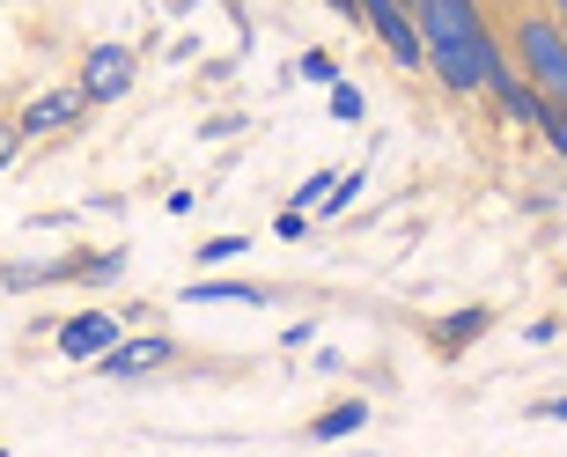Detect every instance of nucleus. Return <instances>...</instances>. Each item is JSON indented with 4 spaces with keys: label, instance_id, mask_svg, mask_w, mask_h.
<instances>
[{
    "label": "nucleus",
    "instance_id": "nucleus-1",
    "mask_svg": "<svg viewBox=\"0 0 567 457\" xmlns=\"http://www.w3.org/2000/svg\"><path fill=\"white\" fill-rule=\"evenodd\" d=\"M421 38H427V67L442 74L450 97H494V82L508 74V52L486 30L480 0H421Z\"/></svg>",
    "mask_w": 567,
    "mask_h": 457
},
{
    "label": "nucleus",
    "instance_id": "nucleus-2",
    "mask_svg": "<svg viewBox=\"0 0 567 457\" xmlns=\"http://www.w3.org/2000/svg\"><path fill=\"white\" fill-rule=\"evenodd\" d=\"M508 52H516V67L546 89L553 104H567V22L553 16V8H546V16H524V22H516Z\"/></svg>",
    "mask_w": 567,
    "mask_h": 457
},
{
    "label": "nucleus",
    "instance_id": "nucleus-3",
    "mask_svg": "<svg viewBox=\"0 0 567 457\" xmlns=\"http://www.w3.org/2000/svg\"><path fill=\"white\" fill-rule=\"evenodd\" d=\"M82 89H89V104H126L133 44H89V52H82Z\"/></svg>",
    "mask_w": 567,
    "mask_h": 457
},
{
    "label": "nucleus",
    "instance_id": "nucleus-4",
    "mask_svg": "<svg viewBox=\"0 0 567 457\" xmlns=\"http://www.w3.org/2000/svg\"><path fill=\"white\" fill-rule=\"evenodd\" d=\"M118 339H126V325H118L111 311H82V317H66V325H60V354H66V362H104Z\"/></svg>",
    "mask_w": 567,
    "mask_h": 457
},
{
    "label": "nucleus",
    "instance_id": "nucleus-5",
    "mask_svg": "<svg viewBox=\"0 0 567 457\" xmlns=\"http://www.w3.org/2000/svg\"><path fill=\"white\" fill-rule=\"evenodd\" d=\"M177 362V339H163V333H141V339H118V347L96 362L104 376H147V369H169Z\"/></svg>",
    "mask_w": 567,
    "mask_h": 457
},
{
    "label": "nucleus",
    "instance_id": "nucleus-6",
    "mask_svg": "<svg viewBox=\"0 0 567 457\" xmlns=\"http://www.w3.org/2000/svg\"><path fill=\"white\" fill-rule=\"evenodd\" d=\"M82 104H89V89H82V82H74V89H52V97H38V104L22 111L16 133H22V141H30V133H60V125L82 119Z\"/></svg>",
    "mask_w": 567,
    "mask_h": 457
},
{
    "label": "nucleus",
    "instance_id": "nucleus-7",
    "mask_svg": "<svg viewBox=\"0 0 567 457\" xmlns=\"http://www.w3.org/2000/svg\"><path fill=\"white\" fill-rule=\"evenodd\" d=\"M486 325H494V311H486V303H472V311H450V317L435 325V354H464L472 339L486 333Z\"/></svg>",
    "mask_w": 567,
    "mask_h": 457
},
{
    "label": "nucleus",
    "instance_id": "nucleus-8",
    "mask_svg": "<svg viewBox=\"0 0 567 457\" xmlns=\"http://www.w3.org/2000/svg\"><path fill=\"white\" fill-rule=\"evenodd\" d=\"M361 428H369V398H347V406L310 420V443H347V436H361Z\"/></svg>",
    "mask_w": 567,
    "mask_h": 457
},
{
    "label": "nucleus",
    "instance_id": "nucleus-9",
    "mask_svg": "<svg viewBox=\"0 0 567 457\" xmlns=\"http://www.w3.org/2000/svg\"><path fill=\"white\" fill-rule=\"evenodd\" d=\"M185 303H244V311H258L266 288H251V281H192Z\"/></svg>",
    "mask_w": 567,
    "mask_h": 457
},
{
    "label": "nucleus",
    "instance_id": "nucleus-10",
    "mask_svg": "<svg viewBox=\"0 0 567 457\" xmlns=\"http://www.w3.org/2000/svg\"><path fill=\"white\" fill-rule=\"evenodd\" d=\"M74 281H96V288H104V281H118V273H126V251H96V258H74Z\"/></svg>",
    "mask_w": 567,
    "mask_h": 457
},
{
    "label": "nucleus",
    "instance_id": "nucleus-11",
    "mask_svg": "<svg viewBox=\"0 0 567 457\" xmlns=\"http://www.w3.org/2000/svg\"><path fill=\"white\" fill-rule=\"evenodd\" d=\"M361 111H369V104H361V89L354 82H332V119L339 125H361Z\"/></svg>",
    "mask_w": 567,
    "mask_h": 457
},
{
    "label": "nucleus",
    "instance_id": "nucleus-12",
    "mask_svg": "<svg viewBox=\"0 0 567 457\" xmlns=\"http://www.w3.org/2000/svg\"><path fill=\"white\" fill-rule=\"evenodd\" d=\"M354 200H361V170H347V177H339V185L324 192V207H317V214H347Z\"/></svg>",
    "mask_w": 567,
    "mask_h": 457
},
{
    "label": "nucleus",
    "instance_id": "nucleus-13",
    "mask_svg": "<svg viewBox=\"0 0 567 457\" xmlns=\"http://www.w3.org/2000/svg\"><path fill=\"white\" fill-rule=\"evenodd\" d=\"M229 258H244V236H207L199 244V266H229Z\"/></svg>",
    "mask_w": 567,
    "mask_h": 457
},
{
    "label": "nucleus",
    "instance_id": "nucleus-14",
    "mask_svg": "<svg viewBox=\"0 0 567 457\" xmlns=\"http://www.w3.org/2000/svg\"><path fill=\"white\" fill-rule=\"evenodd\" d=\"M538 133H546V148H553V155L567 163V104H553L546 119H538Z\"/></svg>",
    "mask_w": 567,
    "mask_h": 457
},
{
    "label": "nucleus",
    "instance_id": "nucleus-15",
    "mask_svg": "<svg viewBox=\"0 0 567 457\" xmlns=\"http://www.w3.org/2000/svg\"><path fill=\"white\" fill-rule=\"evenodd\" d=\"M339 177L332 170H317V177H302V192H295V207H324V192H332Z\"/></svg>",
    "mask_w": 567,
    "mask_h": 457
},
{
    "label": "nucleus",
    "instance_id": "nucleus-16",
    "mask_svg": "<svg viewBox=\"0 0 567 457\" xmlns=\"http://www.w3.org/2000/svg\"><path fill=\"white\" fill-rule=\"evenodd\" d=\"M302 82H324V89H332L339 82V74H332V52H302Z\"/></svg>",
    "mask_w": 567,
    "mask_h": 457
},
{
    "label": "nucleus",
    "instance_id": "nucleus-17",
    "mask_svg": "<svg viewBox=\"0 0 567 457\" xmlns=\"http://www.w3.org/2000/svg\"><path fill=\"white\" fill-rule=\"evenodd\" d=\"M274 228H280V236H288V244H295V236H302V228H310V214H302V207H295V200H288V214H280Z\"/></svg>",
    "mask_w": 567,
    "mask_h": 457
},
{
    "label": "nucleus",
    "instance_id": "nucleus-18",
    "mask_svg": "<svg viewBox=\"0 0 567 457\" xmlns=\"http://www.w3.org/2000/svg\"><path fill=\"white\" fill-rule=\"evenodd\" d=\"M538 414H546V420H567V398H553V406H538Z\"/></svg>",
    "mask_w": 567,
    "mask_h": 457
},
{
    "label": "nucleus",
    "instance_id": "nucleus-19",
    "mask_svg": "<svg viewBox=\"0 0 567 457\" xmlns=\"http://www.w3.org/2000/svg\"><path fill=\"white\" fill-rule=\"evenodd\" d=\"M553 16H560V22H567V0H553Z\"/></svg>",
    "mask_w": 567,
    "mask_h": 457
},
{
    "label": "nucleus",
    "instance_id": "nucleus-20",
    "mask_svg": "<svg viewBox=\"0 0 567 457\" xmlns=\"http://www.w3.org/2000/svg\"><path fill=\"white\" fill-rule=\"evenodd\" d=\"M413 16H421V0H413Z\"/></svg>",
    "mask_w": 567,
    "mask_h": 457
}]
</instances>
